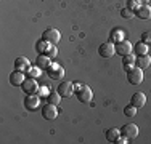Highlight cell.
<instances>
[{"label": "cell", "instance_id": "cell-23", "mask_svg": "<svg viewBox=\"0 0 151 144\" xmlns=\"http://www.w3.org/2000/svg\"><path fill=\"white\" fill-rule=\"evenodd\" d=\"M47 103H52V104H55V106H58L61 103V95L58 91H50L48 96H47Z\"/></svg>", "mask_w": 151, "mask_h": 144}, {"label": "cell", "instance_id": "cell-3", "mask_svg": "<svg viewBox=\"0 0 151 144\" xmlns=\"http://www.w3.org/2000/svg\"><path fill=\"white\" fill-rule=\"evenodd\" d=\"M42 117L45 118V120H55L56 117H58V106H55V104L52 103H47L44 107H42Z\"/></svg>", "mask_w": 151, "mask_h": 144}, {"label": "cell", "instance_id": "cell-1", "mask_svg": "<svg viewBox=\"0 0 151 144\" xmlns=\"http://www.w3.org/2000/svg\"><path fill=\"white\" fill-rule=\"evenodd\" d=\"M143 78H145V75H143V69H140V67H132L130 71H127V80L130 85H140L143 82Z\"/></svg>", "mask_w": 151, "mask_h": 144}, {"label": "cell", "instance_id": "cell-19", "mask_svg": "<svg viewBox=\"0 0 151 144\" xmlns=\"http://www.w3.org/2000/svg\"><path fill=\"white\" fill-rule=\"evenodd\" d=\"M135 59H137V56L135 55H125V56H122V64H124V69L125 72L127 71H130L132 67H135Z\"/></svg>", "mask_w": 151, "mask_h": 144}, {"label": "cell", "instance_id": "cell-2", "mask_svg": "<svg viewBox=\"0 0 151 144\" xmlns=\"http://www.w3.org/2000/svg\"><path fill=\"white\" fill-rule=\"evenodd\" d=\"M76 96H77L79 103L87 104V103H92V99H93V91H92L90 86L84 85L81 90H79V91H76Z\"/></svg>", "mask_w": 151, "mask_h": 144}, {"label": "cell", "instance_id": "cell-11", "mask_svg": "<svg viewBox=\"0 0 151 144\" xmlns=\"http://www.w3.org/2000/svg\"><path fill=\"white\" fill-rule=\"evenodd\" d=\"M121 135H124L125 138H129V139H135L137 136H138V127H137L135 123H127V125L122 127Z\"/></svg>", "mask_w": 151, "mask_h": 144}, {"label": "cell", "instance_id": "cell-24", "mask_svg": "<svg viewBox=\"0 0 151 144\" xmlns=\"http://www.w3.org/2000/svg\"><path fill=\"white\" fill-rule=\"evenodd\" d=\"M40 72H42V69L40 67H29V69H27V77H31V78H37V77H40Z\"/></svg>", "mask_w": 151, "mask_h": 144}, {"label": "cell", "instance_id": "cell-5", "mask_svg": "<svg viewBox=\"0 0 151 144\" xmlns=\"http://www.w3.org/2000/svg\"><path fill=\"white\" fill-rule=\"evenodd\" d=\"M47 74H48V77L52 78V80H60V78L64 77V69L60 66V64L52 63L50 67L47 69Z\"/></svg>", "mask_w": 151, "mask_h": 144}, {"label": "cell", "instance_id": "cell-22", "mask_svg": "<svg viewBox=\"0 0 151 144\" xmlns=\"http://www.w3.org/2000/svg\"><path fill=\"white\" fill-rule=\"evenodd\" d=\"M148 48H150V46L146 45V43L138 42V43L134 46V51H135L137 56H140V55H148Z\"/></svg>", "mask_w": 151, "mask_h": 144}, {"label": "cell", "instance_id": "cell-28", "mask_svg": "<svg viewBox=\"0 0 151 144\" xmlns=\"http://www.w3.org/2000/svg\"><path fill=\"white\" fill-rule=\"evenodd\" d=\"M138 6H140V2H138V0H129L127 8H130V10H134V11H135V10L138 8Z\"/></svg>", "mask_w": 151, "mask_h": 144}, {"label": "cell", "instance_id": "cell-6", "mask_svg": "<svg viewBox=\"0 0 151 144\" xmlns=\"http://www.w3.org/2000/svg\"><path fill=\"white\" fill-rule=\"evenodd\" d=\"M56 91L61 95V98H69V96H73L74 93V83L73 82H61V83L58 85V88H56Z\"/></svg>", "mask_w": 151, "mask_h": 144}, {"label": "cell", "instance_id": "cell-12", "mask_svg": "<svg viewBox=\"0 0 151 144\" xmlns=\"http://www.w3.org/2000/svg\"><path fill=\"white\" fill-rule=\"evenodd\" d=\"M27 78V75H24L23 71H13L12 74H10V83L13 86H21L23 85V82Z\"/></svg>", "mask_w": 151, "mask_h": 144}, {"label": "cell", "instance_id": "cell-8", "mask_svg": "<svg viewBox=\"0 0 151 144\" xmlns=\"http://www.w3.org/2000/svg\"><path fill=\"white\" fill-rule=\"evenodd\" d=\"M42 38L48 40L50 43H52V45H56V43L60 42V38H61V34H60L58 29L50 27V29H45V31H44V34H42Z\"/></svg>", "mask_w": 151, "mask_h": 144}, {"label": "cell", "instance_id": "cell-21", "mask_svg": "<svg viewBox=\"0 0 151 144\" xmlns=\"http://www.w3.org/2000/svg\"><path fill=\"white\" fill-rule=\"evenodd\" d=\"M121 136V130L119 128H109L106 131V141H109V143H114L117 138Z\"/></svg>", "mask_w": 151, "mask_h": 144}, {"label": "cell", "instance_id": "cell-32", "mask_svg": "<svg viewBox=\"0 0 151 144\" xmlns=\"http://www.w3.org/2000/svg\"><path fill=\"white\" fill-rule=\"evenodd\" d=\"M82 86H84L82 83H79V82H76V83H74V93H76V91H79V90H81Z\"/></svg>", "mask_w": 151, "mask_h": 144}, {"label": "cell", "instance_id": "cell-27", "mask_svg": "<svg viewBox=\"0 0 151 144\" xmlns=\"http://www.w3.org/2000/svg\"><path fill=\"white\" fill-rule=\"evenodd\" d=\"M142 42L146 43L148 46H151V31H146L142 34Z\"/></svg>", "mask_w": 151, "mask_h": 144}, {"label": "cell", "instance_id": "cell-9", "mask_svg": "<svg viewBox=\"0 0 151 144\" xmlns=\"http://www.w3.org/2000/svg\"><path fill=\"white\" fill-rule=\"evenodd\" d=\"M40 104V96L39 95H26V99H24V107H26L29 112H34L35 109Z\"/></svg>", "mask_w": 151, "mask_h": 144}, {"label": "cell", "instance_id": "cell-29", "mask_svg": "<svg viewBox=\"0 0 151 144\" xmlns=\"http://www.w3.org/2000/svg\"><path fill=\"white\" fill-rule=\"evenodd\" d=\"M45 55H47V56H50V58H55L56 55H58V50H56V46H55V45H52V48H50L48 51L45 53Z\"/></svg>", "mask_w": 151, "mask_h": 144}, {"label": "cell", "instance_id": "cell-33", "mask_svg": "<svg viewBox=\"0 0 151 144\" xmlns=\"http://www.w3.org/2000/svg\"><path fill=\"white\" fill-rule=\"evenodd\" d=\"M138 2L142 3V5H148V2H150V0H138Z\"/></svg>", "mask_w": 151, "mask_h": 144}, {"label": "cell", "instance_id": "cell-18", "mask_svg": "<svg viewBox=\"0 0 151 144\" xmlns=\"http://www.w3.org/2000/svg\"><path fill=\"white\" fill-rule=\"evenodd\" d=\"M151 64V58L148 55H140V56H137V59H135V66L137 67H140V69H146Z\"/></svg>", "mask_w": 151, "mask_h": 144}, {"label": "cell", "instance_id": "cell-20", "mask_svg": "<svg viewBox=\"0 0 151 144\" xmlns=\"http://www.w3.org/2000/svg\"><path fill=\"white\" fill-rule=\"evenodd\" d=\"M121 40H124V31H122V29L114 27L113 31H111V34H109V42L117 43V42H121Z\"/></svg>", "mask_w": 151, "mask_h": 144}, {"label": "cell", "instance_id": "cell-10", "mask_svg": "<svg viewBox=\"0 0 151 144\" xmlns=\"http://www.w3.org/2000/svg\"><path fill=\"white\" fill-rule=\"evenodd\" d=\"M98 51H100V56L103 58H113V55H116V46H114L113 42H106L100 45Z\"/></svg>", "mask_w": 151, "mask_h": 144}, {"label": "cell", "instance_id": "cell-16", "mask_svg": "<svg viewBox=\"0 0 151 144\" xmlns=\"http://www.w3.org/2000/svg\"><path fill=\"white\" fill-rule=\"evenodd\" d=\"M31 67V63H29V59L27 58H24V56H19V58H16L15 59V69L18 71H27Z\"/></svg>", "mask_w": 151, "mask_h": 144}, {"label": "cell", "instance_id": "cell-7", "mask_svg": "<svg viewBox=\"0 0 151 144\" xmlns=\"http://www.w3.org/2000/svg\"><path fill=\"white\" fill-rule=\"evenodd\" d=\"M114 46H116V53L121 56H125V55H130L132 51H134V46H132V43L129 40H121L117 43H114Z\"/></svg>", "mask_w": 151, "mask_h": 144}, {"label": "cell", "instance_id": "cell-14", "mask_svg": "<svg viewBox=\"0 0 151 144\" xmlns=\"http://www.w3.org/2000/svg\"><path fill=\"white\" fill-rule=\"evenodd\" d=\"M135 16H138L140 19H150L151 18V6L150 5H140L135 10Z\"/></svg>", "mask_w": 151, "mask_h": 144}, {"label": "cell", "instance_id": "cell-13", "mask_svg": "<svg viewBox=\"0 0 151 144\" xmlns=\"http://www.w3.org/2000/svg\"><path fill=\"white\" fill-rule=\"evenodd\" d=\"M145 103H146V96H145V93L137 91V93H134V95H132L130 104H132V106H135L137 109H142V107L145 106Z\"/></svg>", "mask_w": 151, "mask_h": 144}, {"label": "cell", "instance_id": "cell-17", "mask_svg": "<svg viewBox=\"0 0 151 144\" xmlns=\"http://www.w3.org/2000/svg\"><path fill=\"white\" fill-rule=\"evenodd\" d=\"M50 48H52V43L48 40H45V38H40V40L35 43V50H37L39 55H45Z\"/></svg>", "mask_w": 151, "mask_h": 144}, {"label": "cell", "instance_id": "cell-15", "mask_svg": "<svg viewBox=\"0 0 151 144\" xmlns=\"http://www.w3.org/2000/svg\"><path fill=\"white\" fill-rule=\"evenodd\" d=\"M50 64H52V58L47 56V55H39L37 59H35V66L40 67L42 71H44V69L47 71L50 67Z\"/></svg>", "mask_w": 151, "mask_h": 144}, {"label": "cell", "instance_id": "cell-30", "mask_svg": "<svg viewBox=\"0 0 151 144\" xmlns=\"http://www.w3.org/2000/svg\"><path fill=\"white\" fill-rule=\"evenodd\" d=\"M114 143H116V144H127V143H130V139H129V138H125L124 135H121V136H119V138H117Z\"/></svg>", "mask_w": 151, "mask_h": 144}, {"label": "cell", "instance_id": "cell-4", "mask_svg": "<svg viewBox=\"0 0 151 144\" xmlns=\"http://www.w3.org/2000/svg\"><path fill=\"white\" fill-rule=\"evenodd\" d=\"M21 88H23V91L26 93V95H37L39 88L40 86L37 85V82H35V78H31L27 77L26 80L23 82V85H21Z\"/></svg>", "mask_w": 151, "mask_h": 144}, {"label": "cell", "instance_id": "cell-26", "mask_svg": "<svg viewBox=\"0 0 151 144\" xmlns=\"http://www.w3.org/2000/svg\"><path fill=\"white\" fill-rule=\"evenodd\" d=\"M121 16H122V18H125V19H130L132 16H135V11L125 6V8H122V10H121Z\"/></svg>", "mask_w": 151, "mask_h": 144}, {"label": "cell", "instance_id": "cell-25", "mask_svg": "<svg viewBox=\"0 0 151 144\" xmlns=\"http://www.w3.org/2000/svg\"><path fill=\"white\" fill-rule=\"evenodd\" d=\"M137 107L135 106H132V104H129V106H125L124 107V114L127 115V117H134V115H137Z\"/></svg>", "mask_w": 151, "mask_h": 144}, {"label": "cell", "instance_id": "cell-31", "mask_svg": "<svg viewBox=\"0 0 151 144\" xmlns=\"http://www.w3.org/2000/svg\"><path fill=\"white\" fill-rule=\"evenodd\" d=\"M48 90L50 88H47V86H40V88H39V91H37V95L39 96H48Z\"/></svg>", "mask_w": 151, "mask_h": 144}]
</instances>
